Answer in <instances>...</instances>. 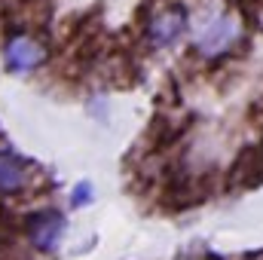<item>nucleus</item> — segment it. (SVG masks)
<instances>
[{"mask_svg": "<svg viewBox=\"0 0 263 260\" xmlns=\"http://www.w3.org/2000/svg\"><path fill=\"white\" fill-rule=\"evenodd\" d=\"M263 181V144H248L239 150L233 169H230V187L233 190H248Z\"/></svg>", "mask_w": 263, "mask_h": 260, "instance_id": "obj_4", "label": "nucleus"}, {"mask_svg": "<svg viewBox=\"0 0 263 260\" xmlns=\"http://www.w3.org/2000/svg\"><path fill=\"white\" fill-rule=\"evenodd\" d=\"M184 28H187V12H184V6H165V9H159V12L147 22V40H150L153 46H168V43H175V40L184 34Z\"/></svg>", "mask_w": 263, "mask_h": 260, "instance_id": "obj_3", "label": "nucleus"}, {"mask_svg": "<svg viewBox=\"0 0 263 260\" xmlns=\"http://www.w3.org/2000/svg\"><path fill=\"white\" fill-rule=\"evenodd\" d=\"M89 196H92V187H89V184H80V187L73 190L70 205H86V202H89Z\"/></svg>", "mask_w": 263, "mask_h": 260, "instance_id": "obj_7", "label": "nucleus"}, {"mask_svg": "<svg viewBox=\"0 0 263 260\" xmlns=\"http://www.w3.org/2000/svg\"><path fill=\"white\" fill-rule=\"evenodd\" d=\"M242 34V25L233 12H223L217 18H211L196 37V52L205 55V59H220L223 52L233 49V43L239 40Z\"/></svg>", "mask_w": 263, "mask_h": 260, "instance_id": "obj_1", "label": "nucleus"}, {"mask_svg": "<svg viewBox=\"0 0 263 260\" xmlns=\"http://www.w3.org/2000/svg\"><path fill=\"white\" fill-rule=\"evenodd\" d=\"M3 59H6L9 70H22L25 73V70H34L46 59V46L40 40L28 37V34H15V37H9V43L3 49Z\"/></svg>", "mask_w": 263, "mask_h": 260, "instance_id": "obj_5", "label": "nucleus"}, {"mask_svg": "<svg viewBox=\"0 0 263 260\" xmlns=\"http://www.w3.org/2000/svg\"><path fill=\"white\" fill-rule=\"evenodd\" d=\"M25 233L31 236L34 248L40 251H55L62 233H65V214L59 211H37L31 217H25Z\"/></svg>", "mask_w": 263, "mask_h": 260, "instance_id": "obj_2", "label": "nucleus"}, {"mask_svg": "<svg viewBox=\"0 0 263 260\" xmlns=\"http://www.w3.org/2000/svg\"><path fill=\"white\" fill-rule=\"evenodd\" d=\"M22 184H25V162L9 153H0V193H15L22 190Z\"/></svg>", "mask_w": 263, "mask_h": 260, "instance_id": "obj_6", "label": "nucleus"}]
</instances>
